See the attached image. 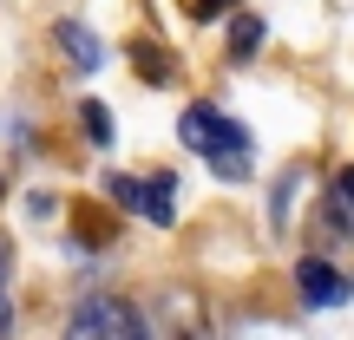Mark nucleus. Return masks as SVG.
I'll list each match as a JSON object with an SVG mask.
<instances>
[{"label": "nucleus", "instance_id": "f257e3e1", "mask_svg": "<svg viewBox=\"0 0 354 340\" xmlns=\"http://www.w3.org/2000/svg\"><path fill=\"white\" fill-rule=\"evenodd\" d=\"M177 138L223 177V183H250V170H256L250 164V131H243L236 118H223L216 105H190V112L177 118Z\"/></svg>", "mask_w": 354, "mask_h": 340}, {"label": "nucleus", "instance_id": "f03ea898", "mask_svg": "<svg viewBox=\"0 0 354 340\" xmlns=\"http://www.w3.org/2000/svg\"><path fill=\"white\" fill-rule=\"evenodd\" d=\"M66 340H151V328H145V314L131 301H118V294H92V301L73 308Z\"/></svg>", "mask_w": 354, "mask_h": 340}, {"label": "nucleus", "instance_id": "7ed1b4c3", "mask_svg": "<svg viewBox=\"0 0 354 340\" xmlns=\"http://www.w3.org/2000/svg\"><path fill=\"white\" fill-rule=\"evenodd\" d=\"M105 197L125 203V210H138L145 223H177V183L171 177H105Z\"/></svg>", "mask_w": 354, "mask_h": 340}, {"label": "nucleus", "instance_id": "20e7f679", "mask_svg": "<svg viewBox=\"0 0 354 340\" xmlns=\"http://www.w3.org/2000/svg\"><path fill=\"white\" fill-rule=\"evenodd\" d=\"M295 288H302L308 308H335V301H348V281L328 268V255H302V262H295Z\"/></svg>", "mask_w": 354, "mask_h": 340}, {"label": "nucleus", "instance_id": "39448f33", "mask_svg": "<svg viewBox=\"0 0 354 340\" xmlns=\"http://www.w3.org/2000/svg\"><path fill=\"white\" fill-rule=\"evenodd\" d=\"M53 39H59V52L79 66V72H99V66H105V46H99V33H92V26L59 20V26H53Z\"/></svg>", "mask_w": 354, "mask_h": 340}, {"label": "nucleus", "instance_id": "423d86ee", "mask_svg": "<svg viewBox=\"0 0 354 340\" xmlns=\"http://www.w3.org/2000/svg\"><path fill=\"white\" fill-rule=\"evenodd\" d=\"M79 125H86V138L99 144V151H112V112H105L99 99H86V105H79Z\"/></svg>", "mask_w": 354, "mask_h": 340}, {"label": "nucleus", "instance_id": "0eeeda50", "mask_svg": "<svg viewBox=\"0 0 354 340\" xmlns=\"http://www.w3.org/2000/svg\"><path fill=\"white\" fill-rule=\"evenodd\" d=\"M131 66H138V72L151 79V86H158V79H171V72H177V66H171L165 52L151 46V39H131Z\"/></svg>", "mask_w": 354, "mask_h": 340}, {"label": "nucleus", "instance_id": "6e6552de", "mask_svg": "<svg viewBox=\"0 0 354 340\" xmlns=\"http://www.w3.org/2000/svg\"><path fill=\"white\" fill-rule=\"evenodd\" d=\"M256 46H263V20H250V13H236V20H230V52H236V59H250Z\"/></svg>", "mask_w": 354, "mask_h": 340}, {"label": "nucleus", "instance_id": "1a4fd4ad", "mask_svg": "<svg viewBox=\"0 0 354 340\" xmlns=\"http://www.w3.org/2000/svg\"><path fill=\"white\" fill-rule=\"evenodd\" d=\"M335 210L354 223V164H348V170H335Z\"/></svg>", "mask_w": 354, "mask_h": 340}, {"label": "nucleus", "instance_id": "9d476101", "mask_svg": "<svg viewBox=\"0 0 354 340\" xmlns=\"http://www.w3.org/2000/svg\"><path fill=\"white\" fill-rule=\"evenodd\" d=\"M223 7H236V0H197V13H223Z\"/></svg>", "mask_w": 354, "mask_h": 340}, {"label": "nucleus", "instance_id": "9b49d317", "mask_svg": "<svg viewBox=\"0 0 354 340\" xmlns=\"http://www.w3.org/2000/svg\"><path fill=\"white\" fill-rule=\"evenodd\" d=\"M0 328H7V301H0Z\"/></svg>", "mask_w": 354, "mask_h": 340}, {"label": "nucleus", "instance_id": "f8f14e48", "mask_svg": "<svg viewBox=\"0 0 354 340\" xmlns=\"http://www.w3.org/2000/svg\"><path fill=\"white\" fill-rule=\"evenodd\" d=\"M0 275H7V255H0Z\"/></svg>", "mask_w": 354, "mask_h": 340}]
</instances>
